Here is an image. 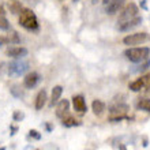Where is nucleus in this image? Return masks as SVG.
Masks as SVG:
<instances>
[{"mask_svg": "<svg viewBox=\"0 0 150 150\" xmlns=\"http://www.w3.org/2000/svg\"><path fill=\"white\" fill-rule=\"evenodd\" d=\"M47 100H48V94H47V90L42 89V90L38 91V94L36 97V104H34V107H36L37 111L40 109H42L45 107V104H47Z\"/></svg>", "mask_w": 150, "mask_h": 150, "instance_id": "12", "label": "nucleus"}, {"mask_svg": "<svg viewBox=\"0 0 150 150\" xmlns=\"http://www.w3.org/2000/svg\"><path fill=\"white\" fill-rule=\"evenodd\" d=\"M72 105H74V109L79 113H85L87 111V105H86V101H85V97L82 94H78V96H74L72 97Z\"/></svg>", "mask_w": 150, "mask_h": 150, "instance_id": "8", "label": "nucleus"}, {"mask_svg": "<svg viewBox=\"0 0 150 150\" xmlns=\"http://www.w3.org/2000/svg\"><path fill=\"white\" fill-rule=\"evenodd\" d=\"M138 6L135 3H128L126 7L123 8L122 11H120V15H119V19H117V23L119 25H123L128 22V21L134 19L135 16H138Z\"/></svg>", "mask_w": 150, "mask_h": 150, "instance_id": "4", "label": "nucleus"}, {"mask_svg": "<svg viewBox=\"0 0 150 150\" xmlns=\"http://www.w3.org/2000/svg\"><path fill=\"white\" fill-rule=\"evenodd\" d=\"M128 112H130V107L127 104H116L109 109L108 119H109V122L113 123L120 122L123 119H130L128 117Z\"/></svg>", "mask_w": 150, "mask_h": 150, "instance_id": "3", "label": "nucleus"}, {"mask_svg": "<svg viewBox=\"0 0 150 150\" xmlns=\"http://www.w3.org/2000/svg\"><path fill=\"white\" fill-rule=\"evenodd\" d=\"M11 93L15 97H21V96H23V90H21V87L19 86H12V89H11Z\"/></svg>", "mask_w": 150, "mask_h": 150, "instance_id": "23", "label": "nucleus"}, {"mask_svg": "<svg viewBox=\"0 0 150 150\" xmlns=\"http://www.w3.org/2000/svg\"><path fill=\"white\" fill-rule=\"evenodd\" d=\"M72 1H79V0H72Z\"/></svg>", "mask_w": 150, "mask_h": 150, "instance_id": "38", "label": "nucleus"}, {"mask_svg": "<svg viewBox=\"0 0 150 150\" xmlns=\"http://www.w3.org/2000/svg\"><path fill=\"white\" fill-rule=\"evenodd\" d=\"M29 51L23 47H11L6 51V55L10 56V57H14V59H21V57H25L28 56Z\"/></svg>", "mask_w": 150, "mask_h": 150, "instance_id": "7", "label": "nucleus"}, {"mask_svg": "<svg viewBox=\"0 0 150 150\" xmlns=\"http://www.w3.org/2000/svg\"><path fill=\"white\" fill-rule=\"evenodd\" d=\"M19 25L26 30H37L38 29V19L36 14L30 8H22L19 12Z\"/></svg>", "mask_w": 150, "mask_h": 150, "instance_id": "1", "label": "nucleus"}, {"mask_svg": "<svg viewBox=\"0 0 150 150\" xmlns=\"http://www.w3.org/2000/svg\"><path fill=\"white\" fill-rule=\"evenodd\" d=\"M57 107H56V116L57 117H64L66 115H67V112H68V108H70V101L68 100H60L59 103L56 104Z\"/></svg>", "mask_w": 150, "mask_h": 150, "instance_id": "10", "label": "nucleus"}, {"mask_svg": "<svg viewBox=\"0 0 150 150\" xmlns=\"http://www.w3.org/2000/svg\"><path fill=\"white\" fill-rule=\"evenodd\" d=\"M137 108L141 109V111H146L150 113V98H146V97L138 98V101H137Z\"/></svg>", "mask_w": 150, "mask_h": 150, "instance_id": "17", "label": "nucleus"}, {"mask_svg": "<svg viewBox=\"0 0 150 150\" xmlns=\"http://www.w3.org/2000/svg\"><path fill=\"white\" fill-rule=\"evenodd\" d=\"M37 150H38V149H37Z\"/></svg>", "mask_w": 150, "mask_h": 150, "instance_id": "39", "label": "nucleus"}, {"mask_svg": "<svg viewBox=\"0 0 150 150\" xmlns=\"http://www.w3.org/2000/svg\"><path fill=\"white\" fill-rule=\"evenodd\" d=\"M124 56H126L130 62H132V63H142V62L149 59L150 49L147 47L128 48V49L124 51Z\"/></svg>", "mask_w": 150, "mask_h": 150, "instance_id": "2", "label": "nucleus"}, {"mask_svg": "<svg viewBox=\"0 0 150 150\" xmlns=\"http://www.w3.org/2000/svg\"><path fill=\"white\" fill-rule=\"evenodd\" d=\"M12 119H14V122H22L25 119V113L21 111H14L12 113Z\"/></svg>", "mask_w": 150, "mask_h": 150, "instance_id": "21", "label": "nucleus"}, {"mask_svg": "<svg viewBox=\"0 0 150 150\" xmlns=\"http://www.w3.org/2000/svg\"><path fill=\"white\" fill-rule=\"evenodd\" d=\"M8 28H10V22L4 16H0V30H8Z\"/></svg>", "mask_w": 150, "mask_h": 150, "instance_id": "22", "label": "nucleus"}, {"mask_svg": "<svg viewBox=\"0 0 150 150\" xmlns=\"http://www.w3.org/2000/svg\"><path fill=\"white\" fill-rule=\"evenodd\" d=\"M28 70H29V63L23 62V60H16V62H12V63L8 64V75H11V76L23 75Z\"/></svg>", "mask_w": 150, "mask_h": 150, "instance_id": "5", "label": "nucleus"}, {"mask_svg": "<svg viewBox=\"0 0 150 150\" xmlns=\"http://www.w3.org/2000/svg\"><path fill=\"white\" fill-rule=\"evenodd\" d=\"M149 34L145 32H141V33H134V34H128L123 38V42L126 45H139V44H143L149 41Z\"/></svg>", "mask_w": 150, "mask_h": 150, "instance_id": "6", "label": "nucleus"}, {"mask_svg": "<svg viewBox=\"0 0 150 150\" xmlns=\"http://www.w3.org/2000/svg\"><path fill=\"white\" fill-rule=\"evenodd\" d=\"M119 150H127V147L124 146L123 143H120V145H119Z\"/></svg>", "mask_w": 150, "mask_h": 150, "instance_id": "33", "label": "nucleus"}, {"mask_svg": "<svg viewBox=\"0 0 150 150\" xmlns=\"http://www.w3.org/2000/svg\"><path fill=\"white\" fill-rule=\"evenodd\" d=\"M4 14H6V11H4V7L0 4V16H4Z\"/></svg>", "mask_w": 150, "mask_h": 150, "instance_id": "30", "label": "nucleus"}, {"mask_svg": "<svg viewBox=\"0 0 150 150\" xmlns=\"http://www.w3.org/2000/svg\"><path fill=\"white\" fill-rule=\"evenodd\" d=\"M123 4H124V0H115V1L109 3L108 6H105V12L109 14V15H113V14H116L123 7Z\"/></svg>", "mask_w": 150, "mask_h": 150, "instance_id": "14", "label": "nucleus"}, {"mask_svg": "<svg viewBox=\"0 0 150 150\" xmlns=\"http://www.w3.org/2000/svg\"><path fill=\"white\" fill-rule=\"evenodd\" d=\"M143 87H145V81H143L142 76L135 79L134 82L130 83V90H132V91H141Z\"/></svg>", "mask_w": 150, "mask_h": 150, "instance_id": "18", "label": "nucleus"}, {"mask_svg": "<svg viewBox=\"0 0 150 150\" xmlns=\"http://www.w3.org/2000/svg\"><path fill=\"white\" fill-rule=\"evenodd\" d=\"M40 79H41V76H40L38 72H30V74H28L25 76L23 85H25V87H28V89H33L34 86H37V83L40 82Z\"/></svg>", "mask_w": 150, "mask_h": 150, "instance_id": "9", "label": "nucleus"}, {"mask_svg": "<svg viewBox=\"0 0 150 150\" xmlns=\"http://www.w3.org/2000/svg\"><path fill=\"white\" fill-rule=\"evenodd\" d=\"M149 66H150V60L147 59L146 62H145V63H143L142 66L139 67V71H145V70H147V68H149Z\"/></svg>", "mask_w": 150, "mask_h": 150, "instance_id": "27", "label": "nucleus"}, {"mask_svg": "<svg viewBox=\"0 0 150 150\" xmlns=\"http://www.w3.org/2000/svg\"><path fill=\"white\" fill-rule=\"evenodd\" d=\"M142 145H143V147L147 146V138H143V143H142Z\"/></svg>", "mask_w": 150, "mask_h": 150, "instance_id": "35", "label": "nucleus"}, {"mask_svg": "<svg viewBox=\"0 0 150 150\" xmlns=\"http://www.w3.org/2000/svg\"><path fill=\"white\" fill-rule=\"evenodd\" d=\"M91 111H93V113L96 116H101L104 113V111H105V104L103 101H100V100H94L93 104H91Z\"/></svg>", "mask_w": 150, "mask_h": 150, "instance_id": "15", "label": "nucleus"}, {"mask_svg": "<svg viewBox=\"0 0 150 150\" xmlns=\"http://www.w3.org/2000/svg\"><path fill=\"white\" fill-rule=\"evenodd\" d=\"M7 38H8V44H19L21 42V38L18 36L16 32H11L7 34Z\"/></svg>", "mask_w": 150, "mask_h": 150, "instance_id": "20", "label": "nucleus"}, {"mask_svg": "<svg viewBox=\"0 0 150 150\" xmlns=\"http://www.w3.org/2000/svg\"><path fill=\"white\" fill-rule=\"evenodd\" d=\"M0 150H6V147H4V146H1V147H0Z\"/></svg>", "mask_w": 150, "mask_h": 150, "instance_id": "37", "label": "nucleus"}, {"mask_svg": "<svg viewBox=\"0 0 150 150\" xmlns=\"http://www.w3.org/2000/svg\"><path fill=\"white\" fill-rule=\"evenodd\" d=\"M29 137L33 139H36V141H40L41 139V134H40L37 130H30L29 131Z\"/></svg>", "mask_w": 150, "mask_h": 150, "instance_id": "25", "label": "nucleus"}, {"mask_svg": "<svg viewBox=\"0 0 150 150\" xmlns=\"http://www.w3.org/2000/svg\"><path fill=\"white\" fill-rule=\"evenodd\" d=\"M11 131H12V132H11V135H14V134H15V131H18V127H15V126H11Z\"/></svg>", "mask_w": 150, "mask_h": 150, "instance_id": "31", "label": "nucleus"}, {"mask_svg": "<svg viewBox=\"0 0 150 150\" xmlns=\"http://www.w3.org/2000/svg\"><path fill=\"white\" fill-rule=\"evenodd\" d=\"M45 127H47V130H48V131H51V130H52V126L49 124V123H47V124H45Z\"/></svg>", "mask_w": 150, "mask_h": 150, "instance_id": "34", "label": "nucleus"}, {"mask_svg": "<svg viewBox=\"0 0 150 150\" xmlns=\"http://www.w3.org/2000/svg\"><path fill=\"white\" fill-rule=\"evenodd\" d=\"M62 124L64 127H76V126H81L82 123L79 120H76L75 117H72V116H64V117H62Z\"/></svg>", "mask_w": 150, "mask_h": 150, "instance_id": "16", "label": "nucleus"}, {"mask_svg": "<svg viewBox=\"0 0 150 150\" xmlns=\"http://www.w3.org/2000/svg\"><path fill=\"white\" fill-rule=\"evenodd\" d=\"M62 94H63V87L60 86V85H57V86L53 87V89H52V94H51V101H49V105H51V107L56 105V104L60 101Z\"/></svg>", "mask_w": 150, "mask_h": 150, "instance_id": "13", "label": "nucleus"}, {"mask_svg": "<svg viewBox=\"0 0 150 150\" xmlns=\"http://www.w3.org/2000/svg\"><path fill=\"white\" fill-rule=\"evenodd\" d=\"M4 72H7V74H8V64L1 63V64H0V75H3Z\"/></svg>", "mask_w": 150, "mask_h": 150, "instance_id": "26", "label": "nucleus"}, {"mask_svg": "<svg viewBox=\"0 0 150 150\" xmlns=\"http://www.w3.org/2000/svg\"><path fill=\"white\" fill-rule=\"evenodd\" d=\"M112 1H115V0H103V4L104 6H108V4L112 3Z\"/></svg>", "mask_w": 150, "mask_h": 150, "instance_id": "32", "label": "nucleus"}, {"mask_svg": "<svg viewBox=\"0 0 150 150\" xmlns=\"http://www.w3.org/2000/svg\"><path fill=\"white\" fill-rule=\"evenodd\" d=\"M100 0H91V4H97Z\"/></svg>", "mask_w": 150, "mask_h": 150, "instance_id": "36", "label": "nucleus"}, {"mask_svg": "<svg viewBox=\"0 0 150 150\" xmlns=\"http://www.w3.org/2000/svg\"><path fill=\"white\" fill-rule=\"evenodd\" d=\"M7 44H8L7 34L6 36H0V45H7Z\"/></svg>", "mask_w": 150, "mask_h": 150, "instance_id": "28", "label": "nucleus"}, {"mask_svg": "<svg viewBox=\"0 0 150 150\" xmlns=\"http://www.w3.org/2000/svg\"><path fill=\"white\" fill-rule=\"evenodd\" d=\"M139 23H142V18H141V16H135L134 19L128 21V22H126V23L119 25V30H120V32H128V30H131V29L137 28Z\"/></svg>", "mask_w": 150, "mask_h": 150, "instance_id": "11", "label": "nucleus"}, {"mask_svg": "<svg viewBox=\"0 0 150 150\" xmlns=\"http://www.w3.org/2000/svg\"><path fill=\"white\" fill-rule=\"evenodd\" d=\"M143 81H145V87L143 89H147V93H150V72L142 76Z\"/></svg>", "mask_w": 150, "mask_h": 150, "instance_id": "24", "label": "nucleus"}, {"mask_svg": "<svg viewBox=\"0 0 150 150\" xmlns=\"http://www.w3.org/2000/svg\"><path fill=\"white\" fill-rule=\"evenodd\" d=\"M8 8H10V12H11V14H19V12L22 11V6H21V3L16 1V0L8 1Z\"/></svg>", "mask_w": 150, "mask_h": 150, "instance_id": "19", "label": "nucleus"}, {"mask_svg": "<svg viewBox=\"0 0 150 150\" xmlns=\"http://www.w3.org/2000/svg\"><path fill=\"white\" fill-rule=\"evenodd\" d=\"M141 7H142L143 10H147V6H146V0H142V1H141Z\"/></svg>", "mask_w": 150, "mask_h": 150, "instance_id": "29", "label": "nucleus"}]
</instances>
